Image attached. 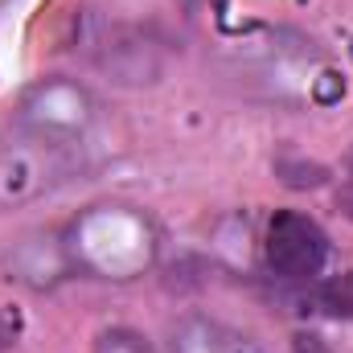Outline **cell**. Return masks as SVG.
Here are the masks:
<instances>
[{
	"mask_svg": "<svg viewBox=\"0 0 353 353\" xmlns=\"http://www.w3.org/2000/svg\"><path fill=\"white\" fill-rule=\"evenodd\" d=\"M0 4H4V0H0Z\"/></svg>",
	"mask_w": 353,
	"mask_h": 353,
	"instance_id": "obj_11",
	"label": "cell"
},
{
	"mask_svg": "<svg viewBox=\"0 0 353 353\" xmlns=\"http://www.w3.org/2000/svg\"><path fill=\"white\" fill-rule=\"evenodd\" d=\"M62 239H66V255L74 263V275L115 279V283L144 275L161 251L152 218L123 201H103V205L83 210L62 230Z\"/></svg>",
	"mask_w": 353,
	"mask_h": 353,
	"instance_id": "obj_1",
	"label": "cell"
},
{
	"mask_svg": "<svg viewBox=\"0 0 353 353\" xmlns=\"http://www.w3.org/2000/svg\"><path fill=\"white\" fill-rule=\"evenodd\" d=\"M90 353H161L140 329H128V325H111V329H99Z\"/></svg>",
	"mask_w": 353,
	"mask_h": 353,
	"instance_id": "obj_8",
	"label": "cell"
},
{
	"mask_svg": "<svg viewBox=\"0 0 353 353\" xmlns=\"http://www.w3.org/2000/svg\"><path fill=\"white\" fill-rule=\"evenodd\" d=\"M341 197H345V205H350V214H353V169H350V176H345V189H341Z\"/></svg>",
	"mask_w": 353,
	"mask_h": 353,
	"instance_id": "obj_9",
	"label": "cell"
},
{
	"mask_svg": "<svg viewBox=\"0 0 353 353\" xmlns=\"http://www.w3.org/2000/svg\"><path fill=\"white\" fill-rule=\"evenodd\" d=\"M79 169L74 152H62L46 140H33L25 132H8L0 140V210H17L29 201H41L58 185H66Z\"/></svg>",
	"mask_w": 353,
	"mask_h": 353,
	"instance_id": "obj_3",
	"label": "cell"
},
{
	"mask_svg": "<svg viewBox=\"0 0 353 353\" xmlns=\"http://www.w3.org/2000/svg\"><path fill=\"white\" fill-rule=\"evenodd\" d=\"M263 259L275 279L316 283L329 263V234L300 210H275L263 230Z\"/></svg>",
	"mask_w": 353,
	"mask_h": 353,
	"instance_id": "obj_4",
	"label": "cell"
},
{
	"mask_svg": "<svg viewBox=\"0 0 353 353\" xmlns=\"http://www.w3.org/2000/svg\"><path fill=\"white\" fill-rule=\"evenodd\" d=\"M4 345H8V341H4V333H0V350H4Z\"/></svg>",
	"mask_w": 353,
	"mask_h": 353,
	"instance_id": "obj_10",
	"label": "cell"
},
{
	"mask_svg": "<svg viewBox=\"0 0 353 353\" xmlns=\"http://www.w3.org/2000/svg\"><path fill=\"white\" fill-rule=\"evenodd\" d=\"M90 62L123 87L157 83L165 70V50L152 33L136 25H103L90 37Z\"/></svg>",
	"mask_w": 353,
	"mask_h": 353,
	"instance_id": "obj_5",
	"label": "cell"
},
{
	"mask_svg": "<svg viewBox=\"0 0 353 353\" xmlns=\"http://www.w3.org/2000/svg\"><path fill=\"white\" fill-rule=\"evenodd\" d=\"M8 267V279L33 288V292H46V288H58L62 279L74 275V263L66 255V239L62 230H33L25 234L21 243H12V251L4 255Z\"/></svg>",
	"mask_w": 353,
	"mask_h": 353,
	"instance_id": "obj_6",
	"label": "cell"
},
{
	"mask_svg": "<svg viewBox=\"0 0 353 353\" xmlns=\"http://www.w3.org/2000/svg\"><path fill=\"white\" fill-rule=\"evenodd\" d=\"M99 123H103L99 94L70 74H46V79L29 83L12 107L17 132L46 140V144L74 152V157H83V148L94 140Z\"/></svg>",
	"mask_w": 353,
	"mask_h": 353,
	"instance_id": "obj_2",
	"label": "cell"
},
{
	"mask_svg": "<svg viewBox=\"0 0 353 353\" xmlns=\"http://www.w3.org/2000/svg\"><path fill=\"white\" fill-rule=\"evenodd\" d=\"M169 353H267L247 329H234L210 312H189L169 329Z\"/></svg>",
	"mask_w": 353,
	"mask_h": 353,
	"instance_id": "obj_7",
	"label": "cell"
}]
</instances>
